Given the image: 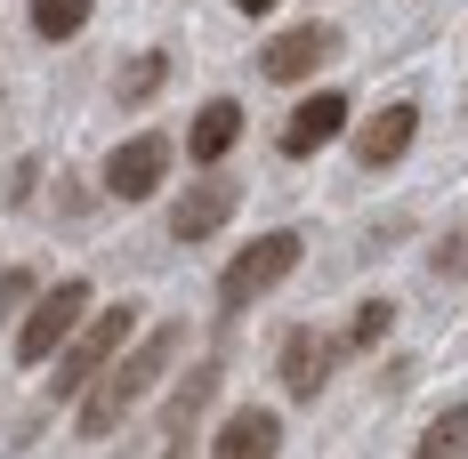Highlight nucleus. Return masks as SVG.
Segmentation results:
<instances>
[{
    "mask_svg": "<svg viewBox=\"0 0 468 459\" xmlns=\"http://www.w3.org/2000/svg\"><path fill=\"white\" fill-rule=\"evenodd\" d=\"M130 339H138V307H122V298H113L105 315L90 307V322L65 339V355H57V379H48V387H57V403H73V395H81V387H90V379L113 363Z\"/></svg>",
    "mask_w": 468,
    "mask_h": 459,
    "instance_id": "f03ea898",
    "label": "nucleus"
},
{
    "mask_svg": "<svg viewBox=\"0 0 468 459\" xmlns=\"http://www.w3.org/2000/svg\"><path fill=\"white\" fill-rule=\"evenodd\" d=\"M339 130H347V97H339V89H315L307 105H291V121H282V153L307 162V153H324Z\"/></svg>",
    "mask_w": 468,
    "mask_h": 459,
    "instance_id": "6e6552de",
    "label": "nucleus"
},
{
    "mask_svg": "<svg viewBox=\"0 0 468 459\" xmlns=\"http://www.w3.org/2000/svg\"><path fill=\"white\" fill-rule=\"evenodd\" d=\"M162 178H170V138H130L105 153V193L113 202H145V193H162Z\"/></svg>",
    "mask_w": 468,
    "mask_h": 459,
    "instance_id": "39448f33",
    "label": "nucleus"
},
{
    "mask_svg": "<svg viewBox=\"0 0 468 459\" xmlns=\"http://www.w3.org/2000/svg\"><path fill=\"white\" fill-rule=\"evenodd\" d=\"M25 298H33V275H25V266H8V275H0V322L16 315Z\"/></svg>",
    "mask_w": 468,
    "mask_h": 459,
    "instance_id": "a211bd4d",
    "label": "nucleus"
},
{
    "mask_svg": "<svg viewBox=\"0 0 468 459\" xmlns=\"http://www.w3.org/2000/svg\"><path fill=\"white\" fill-rule=\"evenodd\" d=\"M90 8L97 0H33V33H41V41H73V33L90 25Z\"/></svg>",
    "mask_w": 468,
    "mask_h": 459,
    "instance_id": "dca6fc26",
    "label": "nucleus"
},
{
    "mask_svg": "<svg viewBox=\"0 0 468 459\" xmlns=\"http://www.w3.org/2000/svg\"><path fill=\"white\" fill-rule=\"evenodd\" d=\"M210 395H218V363H194V370H186V387L162 403V427H170V443H186V435H194V419H202V403H210Z\"/></svg>",
    "mask_w": 468,
    "mask_h": 459,
    "instance_id": "ddd939ff",
    "label": "nucleus"
},
{
    "mask_svg": "<svg viewBox=\"0 0 468 459\" xmlns=\"http://www.w3.org/2000/svg\"><path fill=\"white\" fill-rule=\"evenodd\" d=\"M331 355H339V347H331L324 330H291V339H282V355H275L282 387H291L299 403H307V395H324V379H331Z\"/></svg>",
    "mask_w": 468,
    "mask_h": 459,
    "instance_id": "9b49d317",
    "label": "nucleus"
},
{
    "mask_svg": "<svg viewBox=\"0 0 468 459\" xmlns=\"http://www.w3.org/2000/svg\"><path fill=\"white\" fill-rule=\"evenodd\" d=\"M162 81H170V48H145V57H130V65H122L113 97H122V105H145V97H162Z\"/></svg>",
    "mask_w": 468,
    "mask_h": 459,
    "instance_id": "2eb2a0df",
    "label": "nucleus"
},
{
    "mask_svg": "<svg viewBox=\"0 0 468 459\" xmlns=\"http://www.w3.org/2000/svg\"><path fill=\"white\" fill-rule=\"evenodd\" d=\"M234 8H242V16H267V8H275V0H234Z\"/></svg>",
    "mask_w": 468,
    "mask_h": 459,
    "instance_id": "aec40b11",
    "label": "nucleus"
},
{
    "mask_svg": "<svg viewBox=\"0 0 468 459\" xmlns=\"http://www.w3.org/2000/svg\"><path fill=\"white\" fill-rule=\"evenodd\" d=\"M436 275H468V234H452V242L436 250Z\"/></svg>",
    "mask_w": 468,
    "mask_h": 459,
    "instance_id": "6ab92c4d",
    "label": "nucleus"
},
{
    "mask_svg": "<svg viewBox=\"0 0 468 459\" xmlns=\"http://www.w3.org/2000/svg\"><path fill=\"white\" fill-rule=\"evenodd\" d=\"M162 459H194V452H186V443H170V452H162Z\"/></svg>",
    "mask_w": 468,
    "mask_h": 459,
    "instance_id": "412c9836",
    "label": "nucleus"
},
{
    "mask_svg": "<svg viewBox=\"0 0 468 459\" xmlns=\"http://www.w3.org/2000/svg\"><path fill=\"white\" fill-rule=\"evenodd\" d=\"M81 322H90V282H48L41 298H33V315H25V330H16V363L25 370L57 363Z\"/></svg>",
    "mask_w": 468,
    "mask_h": 459,
    "instance_id": "20e7f679",
    "label": "nucleus"
},
{
    "mask_svg": "<svg viewBox=\"0 0 468 459\" xmlns=\"http://www.w3.org/2000/svg\"><path fill=\"white\" fill-rule=\"evenodd\" d=\"M299 258H307V242H299L291 226L259 234V242H242V250H234V266L218 275V298H227V315H234V307H259V298H267L282 275H299Z\"/></svg>",
    "mask_w": 468,
    "mask_h": 459,
    "instance_id": "7ed1b4c3",
    "label": "nucleus"
},
{
    "mask_svg": "<svg viewBox=\"0 0 468 459\" xmlns=\"http://www.w3.org/2000/svg\"><path fill=\"white\" fill-rule=\"evenodd\" d=\"M420 138V105L412 97H396V105H379L372 121H364V138H356V162L364 170H388V162H404V145Z\"/></svg>",
    "mask_w": 468,
    "mask_h": 459,
    "instance_id": "1a4fd4ad",
    "label": "nucleus"
},
{
    "mask_svg": "<svg viewBox=\"0 0 468 459\" xmlns=\"http://www.w3.org/2000/svg\"><path fill=\"white\" fill-rule=\"evenodd\" d=\"M178 347H186V330H178V322H162L154 339L122 347V355H113V370H105L97 387H81V419H73V427H81V435H113L122 419L138 412V395H145V387H154L162 370L178 363Z\"/></svg>",
    "mask_w": 468,
    "mask_h": 459,
    "instance_id": "f257e3e1",
    "label": "nucleus"
},
{
    "mask_svg": "<svg viewBox=\"0 0 468 459\" xmlns=\"http://www.w3.org/2000/svg\"><path fill=\"white\" fill-rule=\"evenodd\" d=\"M234 202H242V185L210 170L202 185H186V193L170 202V234H178V242H210V234L234 218Z\"/></svg>",
    "mask_w": 468,
    "mask_h": 459,
    "instance_id": "0eeeda50",
    "label": "nucleus"
},
{
    "mask_svg": "<svg viewBox=\"0 0 468 459\" xmlns=\"http://www.w3.org/2000/svg\"><path fill=\"white\" fill-rule=\"evenodd\" d=\"M234 145H242V105H234V97H210V105L194 113V130H186V162L218 170Z\"/></svg>",
    "mask_w": 468,
    "mask_h": 459,
    "instance_id": "f8f14e48",
    "label": "nucleus"
},
{
    "mask_svg": "<svg viewBox=\"0 0 468 459\" xmlns=\"http://www.w3.org/2000/svg\"><path fill=\"white\" fill-rule=\"evenodd\" d=\"M331 57H339V33H331V25H291V33H275V41L259 48V73H267V81H307Z\"/></svg>",
    "mask_w": 468,
    "mask_h": 459,
    "instance_id": "423d86ee",
    "label": "nucleus"
},
{
    "mask_svg": "<svg viewBox=\"0 0 468 459\" xmlns=\"http://www.w3.org/2000/svg\"><path fill=\"white\" fill-rule=\"evenodd\" d=\"M412 459H468V395H461V403H444V412L420 427Z\"/></svg>",
    "mask_w": 468,
    "mask_h": 459,
    "instance_id": "4468645a",
    "label": "nucleus"
},
{
    "mask_svg": "<svg viewBox=\"0 0 468 459\" xmlns=\"http://www.w3.org/2000/svg\"><path fill=\"white\" fill-rule=\"evenodd\" d=\"M388 330H396V307H388V298H364V307L347 315V355H364V347H379Z\"/></svg>",
    "mask_w": 468,
    "mask_h": 459,
    "instance_id": "f3484780",
    "label": "nucleus"
},
{
    "mask_svg": "<svg viewBox=\"0 0 468 459\" xmlns=\"http://www.w3.org/2000/svg\"><path fill=\"white\" fill-rule=\"evenodd\" d=\"M282 452V419L259 412V403H242V412L218 419V435H210V459H275Z\"/></svg>",
    "mask_w": 468,
    "mask_h": 459,
    "instance_id": "9d476101",
    "label": "nucleus"
}]
</instances>
